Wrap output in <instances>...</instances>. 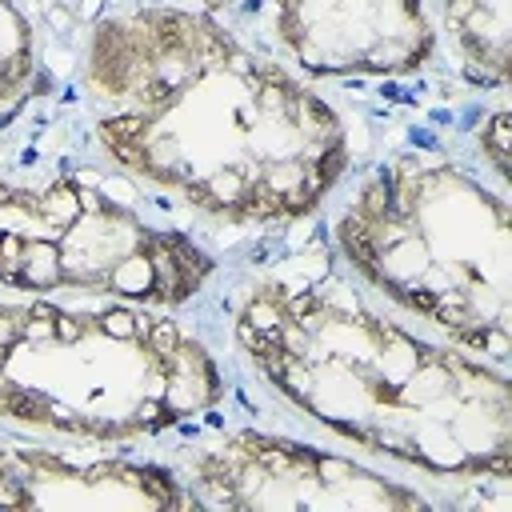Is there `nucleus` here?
<instances>
[{"instance_id":"1","label":"nucleus","mask_w":512,"mask_h":512,"mask_svg":"<svg viewBox=\"0 0 512 512\" xmlns=\"http://www.w3.org/2000/svg\"><path fill=\"white\" fill-rule=\"evenodd\" d=\"M88 84L128 100L96 124L104 152L220 220H296L348 168L332 104L200 12L136 8L100 24Z\"/></svg>"},{"instance_id":"2","label":"nucleus","mask_w":512,"mask_h":512,"mask_svg":"<svg viewBox=\"0 0 512 512\" xmlns=\"http://www.w3.org/2000/svg\"><path fill=\"white\" fill-rule=\"evenodd\" d=\"M220 392L212 356L148 308L0 304L4 420L132 440L208 408Z\"/></svg>"},{"instance_id":"3","label":"nucleus","mask_w":512,"mask_h":512,"mask_svg":"<svg viewBox=\"0 0 512 512\" xmlns=\"http://www.w3.org/2000/svg\"><path fill=\"white\" fill-rule=\"evenodd\" d=\"M348 264L468 352L508 356V208L456 168H376L336 220Z\"/></svg>"},{"instance_id":"4","label":"nucleus","mask_w":512,"mask_h":512,"mask_svg":"<svg viewBox=\"0 0 512 512\" xmlns=\"http://www.w3.org/2000/svg\"><path fill=\"white\" fill-rule=\"evenodd\" d=\"M208 272L212 260L188 236L148 228L128 204L72 176L44 188L0 180V288L180 304Z\"/></svg>"},{"instance_id":"5","label":"nucleus","mask_w":512,"mask_h":512,"mask_svg":"<svg viewBox=\"0 0 512 512\" xmlns=\"http://www.w3.org/2000/svg\"><path fill=\"white\" fill-rule=\"evenodd\" d=\"M276 40L312 72H412L432 52L420 0H272Z\"/></svg>"},{"instance_id":"6","label":"nucleus","mask_w":512,"mask_h":512,"mask_svg":"<svg viewBox=\"0 0 512 512\" xmlns=\"http://www.w3.org/2000/svg\"><path fill=\"white\" fill-rule=\"evenodd\" d=\"M444 20L456 48L484 80H504L508 72V0H444Z\"/></svg>"},{"instance_id":"7","label":"nucleus","mask_w":512,"mask_h":512,"mask_svg":"<svg viewBox=\"0 0 512 512\" xmlns=\"http://www.w3.org/2000/svg\"><path fill=\"white\" fill-rule=\"evenodd\" d=\"M32 76V24L12 0H0V104H8Z\"/></svg>"},{"instance_id":"8","label":"nucleus","mask_w":512,"mask_h":512,"mask_svg":"<svg viewBox=\"0 0 512 512\" xmlns=\"http://www.w3.org/2000/svg\"><path fill=\"white\" fill-rule=\"evenodd\" d=\"M484 148L496 164V172H504V160H508V112H496L488 132H484Z\"/></svg>"},{"instance_id":"9","label":"nucleus","mask_w":512,"mask_h":512,"mask_svg":"<svg viewBox=\"0 0 512 512\" xmlns=\"http://www.w3.org/2000/svg\"><path fill=\"white\" fill-rule=\"evenodd\" d=\"M204 8H224V4H232V0H200Z\"/></svg>"}]
</instances>
